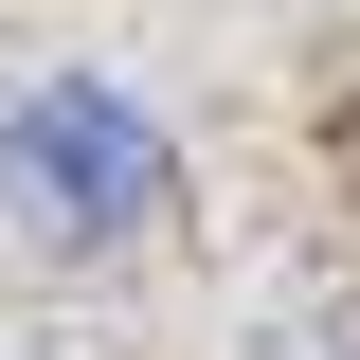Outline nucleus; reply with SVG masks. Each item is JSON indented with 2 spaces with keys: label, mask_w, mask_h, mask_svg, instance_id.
Listing matches in <instances>:
<instances>
[{
  "label": "nucleus",
  "mask_w": 360,
  "mask_h": 360,
  "mask_svg": "<svg viewBox=\"0 0 360 360\" xmlns=\"http://www.w3.org/2000/svg\"><path fill=\"white\" fill-rule=\"evenodd\" d=\"M0 217L37 234L54 270L144 252V234L180 217V144H162V108L108 90V72H37L18 108H0Z\"/></svg>",
  "instance_id": "nucleus-1"
}]
</instances>
